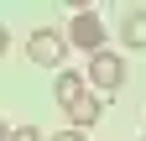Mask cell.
<instances>
[{
    "instance_id": "6da1fadb",
    "label": "cell",
    "mask_w": 146,
    "mask_h": 141,
    "mask_svg": "<svg viewBox=\"0 0 146 141\" xmlns=\"http://www.w3.org/2000/svg\"><path fill=\"white\" fill-rule=\"evenodd\" d=\"M89 84H94V94H115V89H125V58L120 52H94L89 58Z\"/></svg>"
},
{
    "instance_id": "7a4b0ae2",
    "label": "cell",
    "mask_w": 146,
    "mask_h": 141,
    "mask_svg": "<svg viewBox=\"0 0 146 141\" xmlns=\"http://www.w3.org/2000/svg\"><path fill=\"white\" fill-rule=\"evenodd\" d=\"M63 52H68V42H63V31H58V26H36L31 37H26V58H31L36 68H58V63H63Z\"/></svg>"
},
{
    "instance_id": "3957f363",
    "label": "cell",
    "mask_w": 146,
    "mask_h": 141,
    "mask_svg": "<svg viewBox=\"0 0 146 141\" xmlns=\"http://www.w3.org/2000/svg\"><path fill=\"white\" fill-rule=\"evenodd\" d=\"M63 42H73V47H84L89 58H94V52H104V21L94 11H78L73 16V26L63 31Z\"/></svg>"
},
{
    "instance_id": "277c9868",
    "label": "cell",
    "mask_w": 146,
    "mask_h": 141,
    "mask_svg": "<svg viewBox=\"0 0 146 141\" xmlns=\"http://www.w3.org/2000/svg\"><path fill=\"white\" fill-rule=\"evenodd\" d=\"M99 115H104V99L99 94H78V99L68 104V131H84L89 136V126H94Z\"/></svg>"
},
{
    "instance_id": "5b68a950",
    "label": "cell",
    "mask_w": 146,
    "mask_h": 141,
    "mask_svg": "<svg viewBox=\"0 0 146 141\" xmlns=\"http://www.w3.org/2000/svg\"><path fill=\"white\" fill-rule=\"evenodd\" d=\"M120 37H125V47H146V11H131L125 16V26H120Z\"/></svg>"
},
{
    "instance_id": "8992f818",
    "label": "cell",
    "mask_w": 146,
    "mask_h": 141,
    "mask_svg": "<svg viewBox=\"0 0 146 141\" xmlns=\"http://www.w3.org/2000/svg\"><path fill=\"white\" fill-rule=\"evenodd\" d=\"M52 94H58V104L68 110V104L78 99V94H89V89H84V78H78V73H58V84H52Z\"/></svg>"
},
{
    "instance_id": "52a82bcc",
    "label": "cell",
    "mask_w": 146,
    "mask_h": 141,
    "mask_svg": "<svg viewBox=\"0 0 146 141\" xmlns=\"http://www.w3.org/2000/svg\"><path fill=\"white\" fill-rule=\"evenodd\" d=\"M11 141H47V136L36 131V126H16V131H11Z\"/></svg>"
},
{
    "instance_id": "ba28073f",
    "label": "cell",
    "mask_w": 146,
    "mask_h": 141,
    "mask_svg": "<svg viewBox=\"0 0 146 141\" xmlns=\"http://www.w3.org/2000/svg\"><path fill=\"white\" fill-rule=\"evenodd\" d=\"M47 141H89L84 131H58V136H47Z\"/></svg>"
},
{
    "instance_id": "9c48e42d",
    "label": "cell",
    "mask_w": 146,
    "mask_h": 141,
    "mask_svg": "<svg viewBox=\"0 0 146 141\" xmlns=\"http://www.w3.org/2000/svg\"><path fill=\"white\" fill-rule=\"evenodd\" d=\"M5 47H11V31H5V26H0V58H5Z\"/></svg>"
},
{
    "instance_id": "30bf717a",
    "label": "cell",
    "mask_w": 146,
    "mask_h": 141,
    "mask_svg": "<svg viewBox=\"0 0 146 141\" xmlns=\"http://www.w3.org/2000/svg\"><path fill=\"white\" fill-rule=\"evenodd\" d=\"M0 141H11V126H5V120H0Z\"/></svg>"
}]
</instances>
